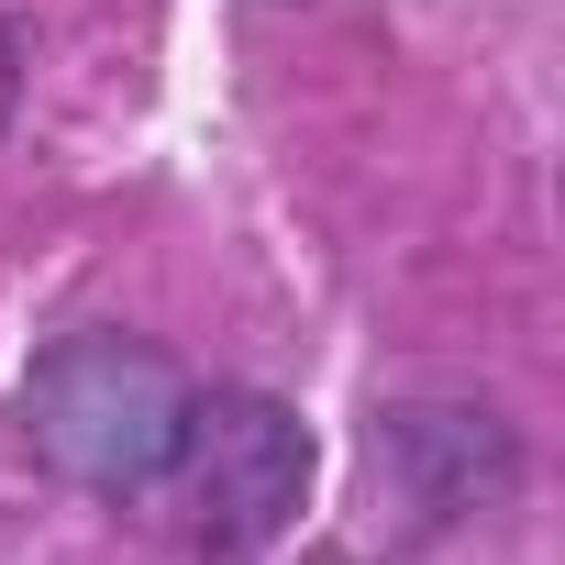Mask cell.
<instances>
[{
	"mask_svg": "<svg viewBox=\"0 0 565 565\" xmlns=\"http://www.w3.org/2000/svg\"><path fill=\"white\" fill-rule=\"evenodd\" d=\"M178 422H189V377H178L156 344H134V333H78V344H56V355L34 366V388H23L34 455H45L56 477L100 488V499L156 488L167 455H178Z\"/></svg>",
	"mask_w": 565,
	"mask_h": 565,
	"instance_id": "6da1fadb",
	"label": "cell"
},
{
	"mask_svg": "<svg viewBox=\"0 0 565 565\" xmlns=\"http://www.w3.org/2000/svg\"><path fill=\"white\" fill-rule=\"evenodd\" d=\"M156 488H167V521L189 554H255L311 499V433L266 388H211V399L189 388V422H178V455Z\"/></svg>",
	"mask_w": 565,
	"mask_h": 565,
	"instance_id": "7a4b0ae2",
	"label": "cell"
},
{
	"mask_svg": "<svg viewBox=\"0 0 565 565\" xmlns=\"http://www.w3.org/2000/svg\"><path fill=\"white\" fill-rule=\"evenodd\" d=\"M366 455H377V488H388L422 532L499 510L510 477H521V444L499 433V411H466V399H399V411H377Z\"/></svg>",
	"mask_w": 565,
	"mask_h": 565,
	"instance_id": "3957f363",
	"label": "cell"
},
{
	"mask_svg": "<svg viewBox=\"0 0 565 565\" xmlns=\"http://www.w3.org/2000/svg\"><path fill=\"white\" fill-rule=\"evenodd\" d=\"M12 89H23V45H12V23H0V122H12Z\"/></svg>",
	"mask_w": 565,
	"mask_h": 565,
	"instance_id": "277c9868",
	"label": "cell"
}]
</instances>
